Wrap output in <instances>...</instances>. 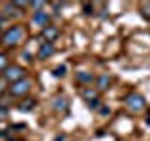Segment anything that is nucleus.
Listing matches in <instances>:
<instances>
[{
    "instance_id": "obj_1",
    "label": "nucleus",
    "mask_w": 150,
    "mask_h": 141,
    "mask_svg": "<svg viewBox=\"0 0 150 141\" xmlns=\"http://www.w3.org/2000/svg\"><path fill=\"white\" fill-rule=\"evenodd\" d=\"M23 38H25V28L23 26H11V28H8V32L2 36V43H6V45H17V43H21L23 41Z\"/></svg>"
},
{
    "instance_id": "obj_2",
    "label": "nucleus",
    "mask_w": 150,
    "mask_h": 141,
    "mask_svg": "<svg viewBox=\"0 0 150 141\" xmlns=\"http://www.w3.org/2000/svg\"><path fill=\"white\" fill-rule=\"evenodd\" d=\"M30 87H32V83H30V79H21V81H17V83H11V87H9V94L11 96H25V94L30 90Z\"/></svg>"
},
{
    "instance_id": "obj_3",
    "label": "nucleus",
    "mask_w": 150,
    "mask_h": 141,
    "mask_svg": "<svg viewBox=\"0 0 150 141\" xmlns=\"http://www.w3.org/2000/svg\"><path fill=\"white\" fill-rule=\"evenodd\" d=\"M25 75H26V72L21 68V66H8L6 72H4V77H6L9 83L21 81V79H25Z\"/></svg>"
},
{
    "instance_id": "obj_4",
    "label": "nucleus",
    "mask_w": 150,
    "mask_h": 141,
    "mask_svg": "<svg viewBox=\"0 0 150 141\" xmlns=\"http://www.w3.org/2000/svg\"><path fill=\"white\" fill-rule=\"evenodd\" d=\"M126 103H128V107L135 113L144 109V98L141 96V94H135V92H131L129 96L126 98Z\"/></svg>"
},
{
    "instance_id": "obj_5",
    "label": "nucleus",
    "mask_w": 150,
    "mask_h": 141,
    "mask_svg": "<svg viewBox=\"0 0 150 141\" xmlns=\"http://www.w3.org/2000/svg\"><path fill=\"white\" fill-rule=\"evenodd\" d=\"M53 53H54V45L49 43V41H45V43H41L40 49H38V58H41V60L51 58V56H53Z\"/></svg>"
},
{
    "instance_id": "obj_6",
    "label": "nucleus",
    "mask_w": 150,
    "mask_h": 141,
    "mask_svg": "<svg viewBox=\"0 0 150 141\" xmlns=\"http://www.w3.org/2000/svg\"><path fill=\"white\" fill-rule=\"evenodd\" d=\"M43 38H45V41H49V43H53V41L58 38V28L56 26H53V25H47L43 30Z\"/></svg>"
},
{
    "instance_id": "obj_7",
    "label": "nucleus",
    "mask_w": 150,
    "mask_h": 141,
    "mask_svg": "<svg viewBox=\"0 0 150 141\" xmlns=\"http://www.w3.org/2000/svg\"><path fill=\"white\" fill-rule=\"evenodd\" d=\"M49 19H51V15L49 13H45V11H36L34 13V23L38 26H47V23H49Z\"/></svg>"
},
{
    "instance_id": "obj_8",
    "label": "nucleus",
    "mask_w": 150,
    "mask_h": 141,
    "mask_svg": "<svg viewBox=\"0 0 150 141\" xmlns=\"http://www.w3.org/2000/svg\"><path fill=\"white\" fill-rule=\"evenodd\" d=\"M75 79H77L79 83H86V85H90V83L94 81V75H92L90 72H77Z\"/></svg>"
},
{
    "instance_id": "obj_9",
    "label": "nucleus",
    "mask_w": 150,
    "mask_h": 141,
    "mask_svg": "<svg viewBox=\"0 0 150 141\" xmlns=\"http://www.w3.org/2000/svg\"><path fill=\"white\" fill-rule=\"evenodd\" d=\"M54 109L56 111H62V113H66L68 111V100L66 98H62V96H58V98H54Z\"/></svg>"
},
{
    "instance_id": "obj_10",
    "label": "nucleus",
    "mask_w": 150,
    "mask_h": 141,
    "mask_svg": "<svg viewBox=\"0 0 150 141\" xmlns=\"http://www.w3.org/2000/svg\"><path fill=\"white\" fill-rule=\"evenodd\" d=\"M109 85H111V75H100L98 77V88L100 90H105V88H109Z\"/></svg>"
},
{
    "instance_id": "obj_11",
    "label": "nucleus",
    "mask_w": 150,
    "mask_h": 141,
    "mask_svg": "<svg viewBox=\"0 0 150 141\" xmlns=\"http://www.w3.org/2000/svg\"><path fill=\"white\" fill-rule=\"evenodd\" d=\"M2 11H4V17H13V15H17L19 13V9H17V6L15 4H6V6L2 8Z\"/></svg>"
},
{
    "instance_id": "obj_12",
    "label": "nucleus",
    "mask_w": 150,
    "mask_h": 141,
    "mask_svg": "<svg viewBox=\"0 0 150 141\" xmlns=\"http://www.w3.org/2000/svg\"><path fill=\"white\" fill-rule=\"evenodd\" d=\"M83 98L86 102H92V100H96V98H98V92L94 90V88H84V90H83Z\"/></svg>"
},
{
    "instance_id": "obj_13",
    "label": "nucleus",
    "mask_w": 150,
    "mask_h": 141,
    "mask_svg": "<svg viewBox=\"0 0 150 141\" xmlns=\"http://www.w3.org/2000/svg\"><path fill=\"white\" fill-rule=\"evenodd\" d=\"M36 107V100H26L25 103H19V109L21 111H30Z\"/></svg>"
},
{
    "instance_id": "obj_14",
    "label": "nucleus",
    "mask_w": 150,
    "mask_h": 141,
    "mask_svg": "<svg viewBox=\"0 0 150 141\" xmlns=\"http://www.w3.org/2000/svg\"><path fill=\"white\" fill-rule=\"evenodd\" d=\"M53 75L54 77H64L66 75V66L62 64V66H56V68L53 70Z\"/></svg>"
},
{
    "instance_id": "obj_15",
    "label": "nucleus",
    "mask_w": 150,
    "mask_h": 141,
    "mask_svg": "<svg viewBox=\"0 0 150 141\" xmlns=\"http://www.w3.org/2000/svg\"><path fill=\"white\" fill-rule=\"evenodd\" d=\"M6 68H8V56L0 53V72H6Z\"/></svg>"
},
{
    "instance_id": "obj_16",
    "label": "nucleus",
    "mask_w": 150,
    "mask_h": 141,
    "mask_svg": "<svg viewBox=\"0 0 150 141\" xmlns=\"http://www.w3.org/2000/svg\"><path fill=\"white\" fill-rule=\"evenodd\" d=\"M83 9H84L86 15H92V13H94V6H92V4H83Z\"/></svg>"
},
{
    "instance_id": "obj_17",
    "label": "nucleus",
    "mask_w": 150,
    "mask_h": 141,
    "mask_svg": "<svg viewBox=\"0 0 150 141\" xmlns=\"http://www.w3.org/2000/svg\"><path fill=\"white\" fill-rule=\"evenodd\" d=\"M88 107H90V109H98V107H100V98H96V100L88 102Z\"/></svg>"
},
{
    "instance_id": "obj_18",
    "label": "nucleus",
    "mask_w": 150,
    "mask_h": 141,
    "mask_svg": "<svg viewBox=\"0 0 150 141\" xmlns=\"http://www.w3.org/2000/svg\"><path fill=\"white\" fill-rule=\"evenodd\" d=\"M6 117H8V107H6V105H2V107H0V120L6 119Z\"/></svg>"
},
{
    "instance_id": "obj_19",
    "label": "nucleus",
    "mask_w": 150,
    "mask_h": 141,
    "mask_svg": "<svg viewBox=\"0 0 150 141\" xmlns=\"http://www.w3.org/2000/svg\"><path fill=\"white\" fill-rule=\"evenodd\" d=\"M30 8H34V9H43V8H45V4H43V2H32V4H30Z\"/></svg>"
},
{
    "instance_id": "obj_20",
    "label": "nucleus",
    "mask_w": 150,
    "mask_h": 141,
    "mask_svg": "<svg viewBox=\"0 0 150 141\" xmlns=\"http://www.w3.org/2000/svg\"><path fill=\"white\" fill-rule=\"evenodd\" d=\"M13 4L17 6V9H19V8H26V6H30L28 2H13Z\"/></svg>"
},
{
    "instance_id": "obj_21",
    "label": "nucleus",
    "mask_w": 150,
    "mask_h": 141,
    "mask_svg": "<svg viewBox=\"0 0 150 141\" xmlns=\"http://www.w3.org/2000/svg\"><path fill=\"white\" fill-rule=\"evenodd\" d=\"M100 113H101V115H109L111 109H109V107H100Z\"/></svg>"
},
{
    "instance_id": "obj_22",
    "label": "nucleus",
    "mask_w": 150,
    "mask_h": 141,
    "mask_svg": "<svg viewBox=\"0 0 150 141\" xmlns=\"http://www.w3.org/2000/svg\"><path fill=\"white\" fill-rule=\"evenodd\" d=\"M23 58H25V60H28V62H30V60H32V55L28 53V51H25V53H23Z\"/></svg>"
},
{
    "instance_id": "obj_23",
    "label": "nucleus",
    "mask_w": 150,
    "mask_h": 141,
    "mask_svg": "<svg viewBox=\"0 0 150 141\" xmlns=\"http://www.w3.org/2000/svg\"><path fill=\"white\" fill-rule=\"evenodd\" d=\"M54 141H64V135H56V137H54Z\"/></svg>"
},
{
    "instance_id": "obj_24",
    "label": "nucleus",
    "mask_w": 150,
    "mask_h": 141,
    "mask_svg": "<svg viewBox=\"0 0 150 141\" xmlns=\"http://www.w3.org/2000/svg\"><path fill=\"white\" fill-rule=\"evenodd\" d=\"M4 135H6V130H2V132H0V137H4Z\"/></svg>"
},
{
    "instance_id": "obj_25",
    "label": "nucleus",
    "mask_w": 150,
    "mask_h": 141,
    "mask_svg": "<svg viewBox=\"0 0 150 141\" xmlns=\"http://www.w3.org/2000/svg\"><path fill=\"white\" fill-rule=\"evenodd\" d=\"M146 124L150 126V113H148V117H146Z\"/></svg>"
},
{
    "instance_id": "obj_26",
    "label": "nucleus",
    "mask_w": 150,
    "mask_h": 141,
    "mask_svg": "<svg viewBox=\"0 0 150 141\" xmlns=\"http://www.w3.org/2000/svg\"><path fill=\"white\" fill-rule=\"evenodd\" d=\"M4 92V87H2V83H0V94H2Z\"/></svg>"
}]
</instances>
